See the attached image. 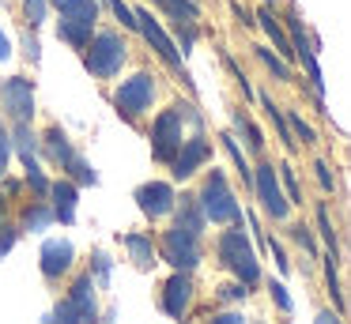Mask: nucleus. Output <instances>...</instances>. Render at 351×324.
Listing matches in <instances>:
<instances>
[{"label": "nucleus", "mask_w": 351, "mask_h": 324, "mask_svg": "<svg viewBox=\"0 0 351 324\" xmlns=\"http://www.w3.org/2000/svg\"><path fill=\"white\" fill-rule=\"evenodd\" d=\"M197 208L204 215V223H242V208H238V196L230 192L227 185V173L215 170L204 177L200 185V196H197Z\"/></svg>", "instance_id": "nucleus-1"}, {"label": "nucleus", "mask_w": 351, "mask_h": 324, "mask_svg": "<svg viewBox=\"0 0 351 324\" xmlns=\"http://www.w3.org/2000/svg\"><path fill=\"white\" fill-rule=\"evenodd\" d=\"M125 57H129V45H125V38L117 30H99L84 45V64L95 79H114L121 72Z\"/></svg>", "instance_id": "nucleus-2"}, {"label": "nucleus", "mask_w": 351, "mask_h": 324, "mask_svg": "<svg viewBox=\"0 0 351 324\" xmlns=\"http://www.w3.org/2000/svg\"><path fill=\"white\" fill-rule=\"evenodd\" d=\"M215 253H219V264H223V268H230L245 286H253V283L261 279L257 253H253L250 238L242 234V223H234V230L219 234V245H215Z\"/></svg>", "instance_id": "nucleus-3"}, {"label": "nucleus", "mask_w": 351, "mask_h": 324, "mask_svg": "<svg viewBox=\"0 0 351 324\" xmlns=\"http://www.w3.org/2000/svg\"><path fill=\"white\" fill-rule=\"evenodd\" d=\"M185 117H200L197 110H193L189 102H178L170 105V110H162L159 117H155L152 125V155L159 158V162H170V158L178 155V147H182V121Z\"/></svg>", "instance_id": "nucleus-4"}, {"label": "nucleus", "mask_w": 351, "mask_h": 324, "mask_svg": "<svg viewBox=\"0 0 351 324\" xmlns=\"http://www.w3.org/2000/svg\"><path fill=\"white\" fill-rule=\"evenodd\" d=\"M57 321L64 324H95V316H99V306H95V279L91 275H80L76 286L69 290V298L57 306Z\"/></svg>", "instance_id": "nucleus-5"}, {"label": "nucleus", "mask_w": 351, "mask_h": 324, "mask_svg": "<svg viewBox=\"0 0 351 324\" xmlns=\"http://www.w3.org/2000/svg\"><path fill=\"white\" fill-rule=\"evenodd\" d=\"M159 253H162V260L167 264H174L178 271H189V268H197L200 264V234H189V230H182V226H170L167 234H162V241H159Z\"/></svg>", "instance_id": "nucleus-6"}, {"label": "nucleus", "mask_w": 351, "mask_h": 324, "mask_svg": "<svg viewBox=\"0 0 351 324\" xmlns=\"http://www.w3.org/2000/svg\"><path fill=\"white\" fill-rule=\"evenodd\" d=\"M152 98H155V75L147 72H136L132 79H125L121 87L114 90V105L121 117L136 121L144 110H152Z\"/></svg>", "instance_id": "nucleus-7"}, {"label": "nucleus", "mask_w": 351, "mask_h": 324, "mask_svg": "<svg viewBox=\"0 0 351 324\" xmlns=\"http://www.w3.org/2000/svg\"><path fill=\"white\" fill-rule=\"evenodd\" d=\"M0 110L8 113L12 125H31L34 117V83L23 75H12V79L0 83Z\"/></svg>", "instance_id": "nucleus-8"}, {"label": "nucleus", "mask_w": 351, "mask_h": 324, "mask_svg": "<svg viewBox=\"0 0 351 324\" xmlns=\"http://www.w3.org/2000/svg\"><path fill=\"white\" fill-rule=\"evenodd\" d=\"M253 188H257V200H261V208H265L268 215L287 219L291 203H287V196H283V188H280V173H276L272 162L257 166V173H253Z\"/></svg>", "instance_id": "nucleus-9"}, {"label": "nucleus", "mask_w": 351, "mask_h": 324, "mask_svg": "<svg viewBox=\"0 0 351 324\" xmlns=\"http://www.w3.org/2000/svg\"><path fill=\"white\" fill-rule=\"evenodd\" d=\"M136 203L147 219H162L178 208V192L170 181H147V185L136 188Z\"/></svg>", "instance_id": "nucleus-10"}, {"label": "nucleus", "mask_w": 351, "mask_h": 324, "mask_svg": "<svg viewBox=\"0 0 351 324\" xmlns=\"http://www.w3.org/2000/svg\"><path fill=\"white\" fill-rule=\"evenodd\" d=\"M208 155H212V147H208L204 132H197L193 140H185L182 147H178V155H174V158H170V173H174L178 181L193 177V173H197L200 166L208 162Z\"/></svg>", "instance_id": "nucleus-11"}, {"label": "nucleus", "mask_w": 351, "mask_h": 324, "mask_svg": "<svg viewBox=\"0 0 351 324\" xmlns=\"http://www.w3.org/2000/svg\"><path fill=\"white\" fill-rule=\"evenodd\" d=\"M136 30L147 38V42H152V49L159 53V57L167 60L170 68H178V72H182V53H178V45H174V42H170L167 30H162L159 23L152 19V12H136Z\"/></svg>", "instance_id": "nucleus-12"}, {"label": "nucleus", "mask_w": 351, "mask_h": 324, "mask_svg": "<svg viewBox=\"0 0 351 324\" xmlns=\"http://www.w3.org/2000/svg\"><path fill=\"white\" fill-rule=\"evenodd\" d=\"M189 301H193V279L185 275V271L170 275V279H167V286H162V309H167V316L182 321L185 309H189Z\"/></svg>", "instance_id": "nucleus-13"}, {"label": "nucleus", "mask_w": 351, "mask_h": 324, "mask_svg": "<svg viewBox=\"0 0 351 324\" xmlns=\"http://www.w3.org/2000/svg\"><path fill=\"white\" fill-rule=\"evenodd\" d=\"M72 260H76L72 241L53 238V241H46V245H42V275H46V279H61L64 271L72 268Z\"/></svg>", "instance_id": "nucleus-14"}, {"label": "nucleus", "mask_w": 351, "mask_h": 324, "mask_svg": "<svg viewBox=\"0 0 351 324\" xmlns=\"http://www.w3.org/2000/svg\"><path fill=\"white\" fill-rule=\"evenodd\" d=\"M46 196L53 200V203H49V208H53V219H61L64 226L76 223V203H80L76 196H80V188L72 185V181H53Z\"/></svg>", "instance_id": "nucleus-15"}, {"label": "nucleus", "mask_w": 351, "mask_h": 324, "mask_svg": "<svg viewBox=\"0 0 351 324\" xmlns=\"http://www.w3.org/2000/svg\"><path fill=\"white\" fill-rule=\"evenodd\" d=\"M42 147H46V155H49V162L53 166H69L72 158H76V147H72V140H69V132H64V128H49L46 136H42Z\"/></svg>", "instance_id": "nucleus-16"}, {"label": "nucleus", "mask_w": 351, "mask_h": 324, "mask_svg": "<svg viewBox=\"0 0 351 324\" xmlns=\"http://www.w3.org/2000/svg\"><path fill=\"white\" fill-rule=\"evenodd\" d=\"M257 19H261V27H265V34L276 42V53H280L283 60H287V57H295V49H291V38H287V30L280 27V19H276L272 4H265V8H261V12H257Z\"/></svg>", "instance_id": "nucleus-17"}, {"label": "nucleus", "mask_w": 351, "mask_h": 324, "mask_svg": "<svg viewBox=\"0 0 351 324\" xmlns=\"http://www.w3.org/2000/svg\"><path fill=\"white\" fill-rule=\"evenodd\" d=\"M12 147L19 151V158H23L27 170L38 166V136L31 132V125H12Z\"/></svg>", "instance_id": "nucleus-18"}, {"label": "nucleus", "mask_w": 351, "mask_h": 324, "mask_svg": "<svg viewBox=\"0 0 351 324\" xmlns=\"http://www.w3.org/2000/svg\"><path fill=\"white\" fill-rule=\"evenodd\" d=\"M64 19H84V23H95L99 19V8L102 0H49Z\"/></svg>", "instance_id": "nucleus-19"}, {"label": "nucleus", "mask_w": 351, "mask_h": 324, "mask_svg": "<svg viewBox=\"0 0 351 324\" xmlns=\"http://www.w3.org/2000/svg\"><path fill=\"white\" fill-rule=\"evenodd\" d=\"M155 4H159L170 19H174V27H193V23L200 19L197 0H155Z\"/></svg>", "instance_id": "nucleus-20"}, {"label": "nucleus", "mask_w": 351, "mask_h": 324, "mask_svg": "<svg viewBox=\"0 0 351 324\" xmlns=\"http://www.w3.org/2000/svg\"><path fill=\"white\" fill-rule=\"evenodd\" d=\"M91 30H95V23H84V19H64L61 15V23H57V34H61L72 49H84V45L91 42Z\"/></svg>", "instance_id": "nucleus-21"}, {"label": "nucleus", "mask_w": 351, "mask_h": 324, "mask_svg": "<svg viewBox=\"0 0 351 324\" xmlns=\"http://www.w3.org/2000/svg\"><path fill=\"white\" fill-rule=\"evenodd\" d=\"M125 249L132 253V260H136L140 268H152L155 264V245H152V238H144V234H125Z\"/></svg>", "instance_id": "nucleus-22"}, {"label": "nucleus", "mask_w": 351, "mask_h": 324, "mask_svg": "<svg viewBox=\"0 0 351 324\" xmlns=\"http://www.w3.org/2000/svg\"><path fill=\"white\" fill-rule=\"evenodd\" d=\"M53 223V208L42 200H34L31 208L23 211V223H19V230H46V226Z\"/></svg>", "instance_id": "nucleus-23"}, {"label": "nucleus", "mask_w": 351, "mask_h": 324, "mask_svg": "<svg viewBox=\"0 0 351 324\" xmlns=\"http://www.w3.org/2000/svg\"><path fill=\"white\" fill-rule=\"evenodd\" d=\"M178 226L189 234H200L204 230V215L197 208V196H182V211H178Z\"/></svg>", "instance_id": "nucleus-24"}, {"label": "nucleus", "mask_w": 351, "mask_h": 324, "mask_svg": "<svg viewBox=\"0 0 351 324\" xmlns=\"http://www.w3.org/2000/svg\"><path fill=\"white\" fill-rule=\"evenodd\" d=\"M261 105H265V113H268V117H272V125H276V132H280L283 147H287V151H295V147H298V140H295V136H291L287 121H283V110H280V105H276V102H272V98H268V95H261Z\"/></svg>", "instance_id": "nucleus-25"}, {"label": "nucleus", "mask_w": 351, "mask_h": 324, "mask_svg": "<svg viewBox=\"0 0 351 324\" xmlns=\"http://www.w3.org/2000/svg\"><path fill=\"white\" fill-rule=\"evenodd\" d=\"M257 57L265 60V68H268V72H272L280 83H291V79H295V75H291V64L280 57V53H272V49H265V45H257Z\"/></svg>", "instance_id": "nucleus-26"}, {"label": "nucleus", "mask_w": 351, "mask_h": 324, "mask_svg": "<svg viewBox=\"0 0 351 324\" xmlns=\"http://www.w3.org/2000/svg\"><path fill=\"white\" fill-rule=\"evenodd\" d=\"M219 140H223V151L230 155V162L238 166V173H242V181H245V185H253V170H250V162H245V155H242V147H238V140H234L230 132H223Z\"/></svg>", "instance_id": "nucleus-27"}, {"label": "nucleus", "mask_w": 351, "mask_h": 324, "mask_svg": "<svg viewBox=\"0 0 351 324\" xmlns=\"http://www.w3.org/2000/svg\"><path fill=\"white\" fill-rule=\"evenodd\" d=\"M234 128H238V132H245V143H250L253 155H257V151H265V132H261V128L245 117V113H234Z\"/></svg>", "instance_id": "nucleus-28"}, {"label": "nucleus", "mask_w": 351, "mask_h": 324, "mask_svg": "<svg viewBox=\"0 0 351 324\" xmlns=\"http://www.w3.org/2000/svg\"><path fill=\"white\" fill-rule=\"evenodd\" d=\"M64 170L72 173V185H95V181H99V173L91 170V162H84V158H80V155L72 158V162L64 166Z\"/></svg>", "instance_id": "nucleus-29"}, {"label": "nucleus", "mask_w": 351, "mask_h": 324, "mask_svg": "<svg viewBox=\"0 0 351 324\" xmlns=\"http://www.w3.org/2000/svg\"><path fill=\"white\" fill-rule=\"evenodd\" d=\"M276 173L283 177V185H287V203H302V188H298V177H295V166L283 162L276 166Z\"/></svg>", "instance_id": "nucleus-30"}, {"label": "nucleus", "mask_w": 351, "mask_h": 324, "mask_svg": "<svg viewBox=\"0 0 351 324\" xmlns=\"http://www.w3.org/2000/svg\"><path fill=\"white\" fill-rule=\"evenodd\" d=\"M291 241H295V245H302L310 256H317V245H313V234H310V226H306V223L291 226Z\"/></svg>", "instance_id": "nucleus-31"}, {"label": "nucleus", "mask_w": 351, "mask_h": 324, "mask_svg": "<svg viewBox=\"0 0 351 324\" xmlns=\"http://www.w3.org/2000/svg\"><path fill=\"white\" fill-rule=\"evenodd\" d=\"M291 128H295L291 136H298L302 143H317V132H313L310 121H302V113H291Z\"/></svg>", "instance_id": "nucleus-32"}, {"label": "nucleus", "mask_w": 351, "mask_h": 324, "mask_svg": "<svg viewBox=\"0 0 351 324\" xmlns=\"http://www.w3.org/2000/svg\"><path fill=\"white\" fill-rule=\"evenodd\" d=\"M106 8H110V12L117 15V19H121V27L136 30V12H132V8L125 4V0H106Z\"/></svg>", "instance_id": "nucleus-33"}, {"label": "nucleus", "mask_w": 351, "mask_h": 324, "mask_svg": "<svg viewBox=\"0 0 351 324\" xmlns=\"http://www.w3.org/2000/svg\"><path fill=\"white\" fill-rule=\"evenodd\" d=\"M317 226H321V238L328 241V253H336V230H332V219H328V208H325V203L317 208Z\"/></svg>", "instance_id": "nucleus-34"}, {"label": "nucleus", "mask_w": 351, "mask_h": 324, "mask_svg": "<svg viewBox=\"0 0 351 324\" xmlns=\"http://www.w3.org/2000/svg\"><path fill=\"white\" fill-rule=\"evenodd\" d=\"M23 12H27V19H31V27H38V23H46L49 0H23Z\"/></svg>", "instance_id": "nucleus-35"}, {"label": "nucleus", "mask_w": 351, "mask_h": 324, "mask_svg": "<svg viewBox=\"0 0 351 324\" xmlns=\"http://www.w3.org/2000/svg\"><path fill=\"white\" fill-rule=\"evenodd\" d=\"M12 245H16V226H12V223H8V219L0 215V256L8 253V249H12Z\"/></svg>", "instance_id": "nucleus-36"}, {"label": "nucleus", "mask_w": 351, "mask_h": 324, "mask_svg": "<svg viewBox=\"0 0 351 324\" xmlns=\"http://www.w3.org/2000/svg\"><path fill=\"white\" fill-rule=\"evenodd\" d=\"M313 170H317L321 188H325V192H332V188H336V177H332V170H328V162H325V158H317V162H313Z\"/></svg>", "instance_id": "nucleus-37"}, {"label": "nucleus", "mask_w": 351, "mask_h": 324, "mask_svg": "<svg viewBox=\"0 0 351 324\" xmlns=\"http://www.w3.org/2000/svg\"><path fill=\"white\" fill-rule=\"evenodd\" d=\"M8 162H12V140H8V132L0 128V181L8 173Z\"/></svg>", "instance_id": "nucleus-38"}, {"label": "nucleus", "mask_w": 351, "mask_h": 324, "mask_svg": "<svg viewBox=\"0 0 351 324\" xmlns=\"http://www.w3.org/2000/svg\"><path fill=\"white\" fill-rule=\"evenodd\" d=\"M23 49H27V57H31L34 64H38V60H42V45H38V38H34L31 30H27V34H23Z\"/></svg>", "instance_id": "nucleus-39"}, {"label": "nucleus", "mask_w": 351, "mask_h": 324, "mask_svg": "<svg viewBox=\"0 0 351 324\" xmlns=\"http://www.w3.org/2000/svg\"><path fill=\"white\" fill-rule=\"evenodd\" d=\"M268 290H272L276 306H280L283 313H291V298H287V290H283V283H272V286H268Z\"/></svg>", "instance_id": "nucleus-40"}, {"label": "nucleus", "mask_w": 351, "mask_h": 324, "mask_svg": "<svg viewBox=\"0 0 351 324\" xmlns=\"http://www.w3.org/2000/svg\"><path fill=\"white\" fill-rule=\"evenodd\" d=\"M223 298H227V301L245 298V283H230V286H223Z\"/></svg>", "instance_id": "nucleus-41"}, {"label": "nucleus", "mask_w": 351, "mask_h": 324, "mask_svg": "<svg viewBox=\"0 0 351 324\" xmlns=\"http://www.w3.org/2000/svg\"><path fill=\"white\" fill-rule=\"evenodd\" d=\"M268 249H272V256H276V264H280V271H287V268H291V260H287V256H283L280 241H268Z\"/></svg>", "instance_id": "nucleus-42"}, {"label": "nucleus", "mask_w": 351, "mask_h": 324, "mask_svg": "<svg viewBox=\"0 0 351 324\" xmlns=\"http://www.w3.org/2000/svg\"><path fill=\"white\" fill-rule=\"evenodd\" d=\"M95 271H99V279H102V283H106V279H110V256H95Z\"/></svg>", "instance_id": "nucleus-43"}, {"label": "nucleus", "mask_w": 351, "mask_h": 324, "mask_svg": "<svg viewBox=\"0 0 351 324\" xmlns=\"http://www.w3.org/2000/svg\"><path fill=\"white\" fill-rule=\"evenodd\" d=\"M212 324H245V316L242 313H223V316H215Z\"/></svg>", "instance_id": "nucleus-44"}, {"label": "nucleus", "mask_w": 351, "mask_h": 324, "mask_svg": "<svg viewBox=\"0 0 351 324\" xmlns=\"http://www.w3.org/2000/svg\"><path fill=\"white\" fill-rule=\"evenodd\" d=\"M313 324H343V321H340V313H328V309H325V313H317V321H313Z\"/></svg>", "instance_id": "nucleus-45"}, {"label": "nucleus", "mask_w": 351, "mask_h": 324, "mask_svg": "<svg viewBox=\"0 0 351 324\" xmlns=\"http://www.w3.org/2000/svg\"><path fill=\"white\" fill-rule=\"evenodd\" d=\"M12 57V45H8V34L0 30V60H8Z\"/></svg>", "instance_id": "nucleus-46"}, {"label": "nucleus", "mask_w": 351, "mask_h": 324, "mask_svg": "<svg viewBox=\"0 0 351 324\" xmlns=\"http://www.w3.org/2000/svg\"><path fill=\"white\" fill-rule=\"evenodd\" d=\"M42 324H64V321H57V316H46V321H42Z\"/></svg>", "instance_id": "nucleus-47"}]
</instances>
